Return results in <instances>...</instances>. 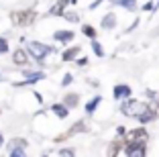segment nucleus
Here are the masks:
<instances>
[{"label": "nucleus", "instance_id": "26", "mask_svg": "<svg viewBox=\"0 0 159 157\" xmlns=\"http://www.w3.org/2000/svg\"><path fill=\"white\" fill-rule=\"evenodd\" d=\"M71 82H74V76H71V74H66V76H63V80H61V86H70Z\"/></svg>", "mask_w": 159, "mask_h": 157}, {"label": "nucleus", "instance_id": "19", "mask_svg": "<svg viewBox=\"0 0 159 157\" xmlns=\"http://www.w3.org/2000/svg\"><path fill=\"white\" fill-rule=\"evenodd\" d=\"M122 145H125V141H114V143L108 147V155H118V153H122L125 151Z\"/></svg>", "mask_w": 159, "mask_h": 157}, {"label": "nucleus", "instance_id": "1", "mask_svg": "<svg viewBox=\"0 0 159 157\" xmlns=\"http://www.w3.org/2000/svg\"><path fill=\"white\" fill-rule=\"evenodd\" d=\"M149 104L143 100H135V98H126L125 102H122V106H120V112L125 116H131V118H139L141 114H145L147 110H149Z\"/></svg>", "mask_w": 159, "mask_h": 157}, {"label": "nucleus", "instance_id": "27", "mask_svg": "<svg viewBox=\"0 0 159 157\" xmlns=\"http://www.w3.org/2000/svg\"><path fill=\"white\" fill-rule=\"evenodd\" d=\"M75 63H78L80 67H84V65H88V57H78V59H75Z\"/></svg>", "mask_w": 159, "mask_h": 157}, {"label": "nucleus", "instance_id": "32", "mask_svg": "<svg viewBox=\"0 0 159 157\" xmlns=\"http://www.w3.org/2000/svg\"><path fill=\"white\" fill-rule=\"evenodd\" d=\"M75 2H78V0H71V4H75Z\"/></svg>", "mask_w": 159, "mask_h": 157}, {"label": "nucleus", "instance_id": "20", "mask_svg": "<svg viewBox=\"0 0 159 157\" xmlns=\"http://www.w3.org/2000/svg\"><path fill=\"white\" fill-rule=\"evenodd\" d=\"M63 102H66L70 108H74V106H78V102H80V96L78 94H66V98H63Z\"/></svg>", "mask_w": 159, "mask_h": 157}, {"label": "nucleus", "instance_id": "15", "mask_svg": "<svg viewBox=\"0 0 159 157\" xmlns=\"http://www.w3.org/2000/svg\"><path fill=\"white\" fill-rule=\"evenodd\" d=\"M100 27H102V29H114V27H116V14L108 12L106 16L100 21Z\"/></svg>", "mask_w": 159, "mask_h": 157}, {"label": "nucleus", "instance_id": "33", "mask_svg": "<svg viewBox=\"0 0 159 157\" xmlns=\"http://www.w3.org/2000/svg\"><path fill=\"white\" fill-rule=\"evenodd\" d=\"M0 82H2V74H0Z\"/></svg>", "mask_w": 159, "mask_h": 157}, {"label": "nucleus", "instance_id": "4", "mask_svg": "<svg viewBox=\"0 0 159 157\" xmlns=\"http://www.w3.org/2000/svg\"><path fill=\"white\" fill-rule=\"evenodd\" d=\"M147 139H149L147 131L143 129V127H139V129H133L125 135V145H129V143H147Z\"/></svg>", "mask_w": 159, "mask_h": 157}, {"label": "nucleus", "instance_id": "5", "mask_svg": "<svg viewBox=\"0 0 159 157\" xmlns=\"http://www.w3.org/2000/svg\"><path fill=\"white\" fill-rule=\"evenodd\" d=\"M27 153V141L25 139H12L8 143V155L12 157H20Z\"/></svg>", "mask_w": 159, "mask_h": 157}, {"label": "nucleus", "instance_id": "8", "mask_svg": "<svg viewBox=\"0 0 159 157\" xmlns=\"http://www.w3.org/2000/svg\"><path fill=\"white\" fill-rule=\"evenodd\" d=\"M41 80H45V72H27V80H23V82H16L14 86H29V84L41 82Z\"/></svg>", "mask_w": 159, "mask_h": 157}, {"label": "nucleus", "instance_id": "2", "mask_svg": "<svg viewBox=\"0 0 159 157\" xmlns=\"http://www.w3.org/2000/svg\"><path fill=\"white\" fill-rule=\"evenodd\" d=\"M27 51H29V55L33 57L35 61L41 63L47 55L55 53V47H53V45H45V43H41V41H31V43H29V47H27Z\"/></svg>", "mask_w": 159, "mask_h": 157}, {"label": "nucleus", "instance_id": "23", "mask_svg": "<svg viewBox=\"0 0 159 157\" xmlns=\"http://www.w3.org/2000/svg\"><path fill=\"white\" fill-rule=\"evenodd\" d=\"M61 16H63L66 21H70V23H78V21H80V16L75 12H63Z\"/></svg>", "mask_w": 159, "mask_h": 157}, {"label": "nucleus", "instance_id": "6", "mask_svg": "<svg viewBox=\"0 0 159 157\" xmlns=\"http://www.w3.org/2000/svg\"><path fill=\"white\" fill-rule=\"evenodd\" d=\"M131 94H133V90H131V86H126V84H116L114 90H112L114 100H126V98H131Z\"/></svg>", "mask_w": 159, "mask_h": 157}, {"label": "nucleus", "instance_id": "17", "mask_svg": "<svg viewBox=\"0 0 159 157\" xmlns=\"http://www.w3.org/2000/svg\"><path fill=\"white\" fill-rule=\"evenodd\" d=\"M112 2L118 4V6H122V8H126V10H131V12L137 10V0H112Z\"/></svg>", "mask_w": 159, "mask_h": 157}, {"label": "nucleus", "instance_id": "24", "mask_svg": "<svg viewBox=\"0 0 159 157\" xmlns=\"http://www.w3.org/2000/svg\"><path fill=\"white\" fill-rule=\"evenodd\" d=\"M147 98L155 102V106H159V94H157V92H153V90H147Z\"/></svg>", "mask_w": 159, "mask_h": 157}, {"label": "nucleus", "instance_id": "9", "mask_svg": "<svg viewBox=\"0 0 159 157\" xmlns=\"http://www.w3.org/2000/svg\"><path fill=\"white\" fill-rule=\"evenodd\" d=\"M12 63L14 65H20V67L27 65L29 63V51L27 49H16L12 53Z\"/></svg>", "mask_w": 159, "mask_h": 157}, {"label": "nucleus", "instance_id": "18", "mask_svg": "<svg viewBox=\"0 0 159 157\" xmlns=\"http://www.w3.org/2000/svg\"><path fill=\"white\" fill-rule=\"evenodd\" d=\"M100 102H102V96H94L92 100H90L88 104H86V112H88V114H92V112L96 110V108H98Z\"/></svg>", "mask_w": 159, "mask_h": 157}, {"label": "nucleus", "instance_id": "3", "mask_svg": "<svg viewBox=\"0 0 159 157\" xmlns=\"http://www.w3.org/2000/svg\"><path fill=\"white\" fill-rule=\"evenodd\" d=\"M35 19H37V12H35L33 8L10 12V21H12V25H16V27H29V25L35 23Z\"/></svg>", "mask_w": 159, "mask_h": 157}, {"label": "nucleus", "instance_id": "16", "mask_svg": "<svg viewBox=\"0 0 159 157\" xmlns=\"http://www.w3.org/2000/svg\"><path fill=\"white\" fill-rule=\"evenodd\" d=\"M155 118H157V110H153V108H149V110H147L145 114H141V116H139L137 120H139L141 125H147V122H151V120H155Z\"/></svg>", "mask_w": 159, "mask_h": 157}, {"label": "nucleus", "instance_id": "13", "mask_svg": "<svg viewBox=\"0 0 159 157\" xmlns=\"http://www.w3.org/2000/svg\"><path fill=\"white\" fill-rule=\"evenodd\" d=\"M53 39L59 43H70L74 39V31H55L53 33Z\"/></svg>", "mask_w": 159, "mask_h": 157}, {"label": "nucleus", "instance_id": "11", "mask_svg": "<svg viewBox=\"0 0 159 157\" xmlns=\"http://www.w3.org/2000/svg\"><path fill=\"white\" fill-rule=\"evenodd\" d=\"M70 2L71 0H57L55 4L49 8V14H51V16H61V14L66 12V6L70 4Z\"/></svg>", "mask_w": 159, "mask_h": 157}, {"label": "nucleus", "instance_id": "12", "mask_svg": "<svg viewBox=\"0 0 159 157\" xmlns=\"http://www.w3.org/2000/svg\"><path fill=\"white\" fill-rule=\"evenodd\" d=\"M51 110L57 118H67V114H70V106H67L66 102L63 104H51Z\"/></svg>", "mask_w": 159, "mask_h": 157}, {"label": "nucleus", "instance_id": "22", "mask_svg": "<svg viewBox=\"0 0 159 157\" xmlns=\"http://www.w3.org/2000/svg\"><path fill=\"white\" fill-rule=\"evenodd\" d=\"M82 33L90 39H96V29H94L92 25H84V27H82Z\"/></svg>", "mask_w": 159, "mask_h": 157}, {"label": "nucleus", "instance_id": "14", "mask_svg": "<svg viewBox=\"0 0 159 157\" xmlns=\"http://www.w3.org/2000/svg\"><path fill=\"white\" fill-rule=\"evenodd\" d=\"M80 45H74V47H70V49H66L63 53H61V59L63 61H74L75 57H78V53H80Z\"/></svg>", "mask_w": 159, "mask_h": 157}, {"label": "nucleus", "instance_id": "10", "mask_svg": "<svg viewBox=\"0 0 159 157\" xmlns=\"http://www.w3.org/2000/svg\"><path fill=\"white\" fill-rule=\"evenodd\" d=\"M84 131H88V127H86L84 120H80V122H75V125L71 127V129L67 131V133L61 135V137L57 139V141H61V139H70V137H74V135H78V133H84Z\"/></svg>", "mask_w": 159, "mask_h": 157}, {"label": "nucleus", "instance_id": "28", "mask_svg": "<svg viewBox=\"0 0 159 157\" xmlns=\"http://www.w3.org/2000/svg\"><path fill=\"white\" fill-rule=\"evenodd\" d=\"M74 153H75V151H74L71 147H70V149L66 147V149H61V151H59V155H74Z\"/></svg>", "mask_w": 159, "mask_h": 157}, {"label": "nucleus", "instance_id": "21", "mask_svg": "<svg viewBox=\"0 0 159 157\" xmlns=\"http://www.w3.org/2000/svg\"><path fill=\"white\" fill-rule=\"evenodd\" d=\"M92 51H94L96 57H104V49H102V45H100L96 39H92Z\"/></svg>", "mask_w": 159, "mask_h": 157}, {"label": "nucleus", "instance_id": "31", "mask_svg": "<svg viewBox=\"0 0 159 157\" xmlns=\"http://www.w3.org/2000/svg\"><path fill=\"white\" fill-rule=\"evenodd\" d=\"M4 145V137H2V133H0V147Z\"/></svg>", "mask_w": 159, "mask_h": 157}, {"label": "nucleus", "instance_id": "30", "mask_svg": "<svg viewBox=\"0 0 159 157\" xmlns=\"http://www.w3.org/2000/svg\"><path fill=\"white\" fill-rule=\"evenodd\" d=\"M116 135H118V137H125V135H126V131L122 129V127H118V129H116Z\"/></svg>", "mask_w": 159, "mask_h": 157}, {"label": "nucleus", "instance_id": "7", "mask_svg": "<svg viewBox=\"0 0 159 157\" xmlns=\"http://www.w3.org/2000/svg\"><path fill=\"white\" fill-rule=\"evenodd\" d=\"M125 155H145L147 153V143H129L125 145Z\"/></svg>", "mask_w": 159, "mask_h": 157}, {"label": "nucleus", "instance_id": "25", "mask_svg": "<svg viewBox=\"0 0 159 157\" xmlns=\"http://www.w3.org/2000/svg\"><path fill=\"white\" fill-rule=\"evenodd\" d=\"M6 51H8V41L4 37H0V55H4Z\"/></svg>", "mask_w": 159, "mask_h": 157}, {"label": "nucleus", "instance_id": "29", "mask_svg": "<svg viewBox=\"0 0 159 157\" xmlns=\"http://www.w3.org/2000/svg\"><path fill=\"white\" fill-rule=\"evenodd\" d=\"M153 8H155L153 2H147V4H143V10H145V12H149V10H153Z\"/></svg>", "mask_w": 159, "mask_h": 157}]
</instances>
